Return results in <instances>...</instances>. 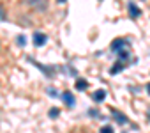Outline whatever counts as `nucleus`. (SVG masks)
I'll use <instances>...</instances> for the list:
<instances>
[{"label":"nucleus","instance_id":"nucleus-1","mask_svg":"<svg viewBox=\"0 0 150 133\" xmlns=\"http://www.w3.org/2000/svg\"><path fill=\"white\" fill-rule=\"evenodd\" d=\"M27 4L34 7L35 11H46L48 9V0H27Z\"/></svg>","mask_w":150,"mask_h":133},{"label":"nucleus","instance_id":"nucleus-2","mask_svg":"<svg viewBox=\"0 0 150 133\" xmlns=\"http://www.w3.org/2000/svg\"><path fill=\"white\" fill-rule=\"evenodd\" d=\"M62 99H64V103L69 107V108H72L74 105H76V98H74L69 91H65V92H62Z\"/></svg>","mask_w":150,"mask_h":133},{"label":"nucleus","instance_id":"nucleus-3","mask_svg":"<svg viewBox=\"0 0 150 133\" xmlns=\"http://www.w3.org/2000/svg\"><path fill=\"white\" fill-rule=\"evenodd\" d=\"M46 41H48L46 34H42V32H35V34H34V44H35V46H44Z\"/></svg>","mask_w":150,"mask_h":133},{"label":"nucleus","instance_id":"nucleus-4","mask_svg":"<svg viewBox=\"0 0 150 133\" xmlns=\"http://www.w3.org/2000/svg\"><path fill=\"white\" fill-rule=\"evenodd\" d=\"M124 46H129V43H127L125 39H115V41L111 43V51L118 53V51H120V48H124Z\"/></svg>","mask_w":150,"mask_h":133},{"label":"nucleus","instance_id":"nucleus-5","mask_svg":"<svg viewBox=\"0 0 150 133\" xmlns=\"http://www.w3.org/2000/svg\"><path fill=\"white\" fill-rule=\"evenodd\" d=\"M111 115H113V119H115L118 124H125V122H127V117H125L122 112H118L117 108H111Z\"/></svg>","mask_w":150,"mask_h":133},{"label":"nucleus","instance_id":"nucleus-6","mask_svg":"<svg viewBox=\"0 0 150 133\" xmlns=\"http://www.w3.org/2000/svg\"><path fill=\"white\" fill-rule=\"evenodd\" d=\"M92 99H94L96 103H101V101H104V99H106V91H103V89L96 91V92L92 94Z\"/></svg>","mask_w":150,"mask_h":133},{"label":"nucleus","instance_id":"nucleus-7","mask_svg":"<svg viewBox=\"0 0 150 133\" xmlns=\"http://www.w3.org/2000/svg\"><path fill=\"white\" fill-rule=\"evenodd\" d=\"M124 68H125V62H122V60H118V62H117V64L113 66V68L110 69V73H111V75H117V73H120V71H122Z\"/></svg>","mask_w":150,"mask_h":133},{"label":"nucleus","instance_id":"nucleus-8","mask_svg":"<svg viewBox=\"0 0 150 133\" xmlns=\"http://www.w3.org/2000/svg\"><path fill=\"white\" fill-rule=\"evenodd\" d=\"M139 14H141V11L136 7V4L131 2V4H129V16H131V18H138Z\"/></svg>","mask_w":150,"mask_h":133},{"label":"nucleus","instance_id":"nucleus-9","mask_svg":"<svg viewBox=\"0 0 150 133\" xmlns=\"http://www.w3.org/2000/svg\"><path fill=\"white\" fill-rule=\"evenodd\" d=\"M118 55H120V60H124V62H125V60H127V59H129V55H131V53H129V46H127V48H125V50H124V48H122V50H120V51H118Z\"/></svg>","mask_w":150,"mask_h":133},{"label":"nucleus","instance_id":"nucleus-10","mask_svg":"<svg viewBox=\"0 0 150 133\" xmlns=\"http://www.w3.org/2000/svg\"><path fill=\"white\" fill-rule=\"evenodd\" d=\"M87 87H88V82H87V80H83V78H81V80H78V82H76V89H78V91H85Z\"/></svg>","mask_w":150,"mask_h":133},{"label":"nucleus","instance_id":"nucleus-11","mask_svg":"<svg viewBox=\"0 0 150 133\" xmlns=\"http://www.w3.org/2000/svg\"><path fill=\"white\" fill-rule=\"evenodd\" d=\"M48 115H50L51 119H55V117H58V115H60V110H58V108H51V110L48 112Z\"/></svg>","mask_w":150,"mask_h":133},{"label":"nucleus","instance_id":"nucleus-12","mask_svg":"<svg viewBox=\"0 0 150 133\" xmlns=\"http://www.w3.org/2000/svg\"><path fill=\"white\" fill-rule=\"evenodd\" d=\"M48 94H50V96H53V98H57V96H58V92H57V89H55V87H48Z\"/></svg>","mask_w":150,"mask_h":133},{"label":"nucleus","instance_id":"nucleus-13","mask_svg":"<svg viewBox=\"0 0 150 133\" xmlns=\"http://www.w3.org/2000/svg\"><path fill=\"white\" fill-rule=\"evenodd\" d=\"M16 43H18L20 46H25V43H27V41H25V36H18V39H16Z\"/></svg>","mask_w":150,"mask_h":133},{"label":"nucleus","instance_id":"nucleus-14","mask_svg":"<svg viewBox=\"0 0 150 133\" xmlns=\"http://www.w3.org/2000/svg\"><path fill=\"white\" fill-rule=\"evenodd\" d=\"M101 133H113V128L111 126H103L101 128Z\"/></svg>","mask_w":150,"mask_h":133},{"label":"nucleus","instance_id":"nucleus-15","mask_svg":"<svg viewBox=\"0 0 150 133\" xmlns=\"http://www.w3.org/2000/svg\"><path fill=\"white\" fill-rule=\"evenodd\" d=\"M4 18H6V9L0 6V20H4Z\"/></svg>","mask_w":150,"mask_h":133},{"label":"nucleus","instance_id":"nucleus-16","mask_svg":"<svg viewBox=\"0 0 150 133\" xmlns=\"http://www.w3.org/2000/svg\"><path fill=\"white\" fill-rule=\"evenodd\" d=\"M146 91H148V94H150V84H148V85H146Z\"/></svg>","mask_w":150,"mask_h":133},{"label":"nucleus","instance_id":"nucleus-17","mask_svg":"<svg viewBox=\"0 0 150 133\" xmlns=\"http://www.w3.org/2000/svg\"><path fill=\"white\" fill-rule=\"evenodd\" d=\"M146 115H148V119H150V107H148V112H146Z\"/></svg>","mask_w":150,"mask_h":133},{"label":"nucleus","instance_id":"nucleus-18","mask_svg":"<svg viewBox=\"0 0 150 133\" xmlns=\"http://www.w3.org/2000/svg\"><path fill=\"white\" fill-rule=\"evenodd\" d=\"M58 2H65V0H58Z\"/></svg>","mask_w":150,"mask_h":133},{"label":"nucleus","instance_id":"nucleus-19","mask_svg":"<svg viewBox=\"0 0 150 133\" xmlns=\"http://www.w3.org/2000/svg\"><path fill=\"white\" fill-rule=\"evenodd\" d=\"M83 133H87V131H83Z\"/></svg>","mask_w":150,"mask_h":133}]
</instances>
